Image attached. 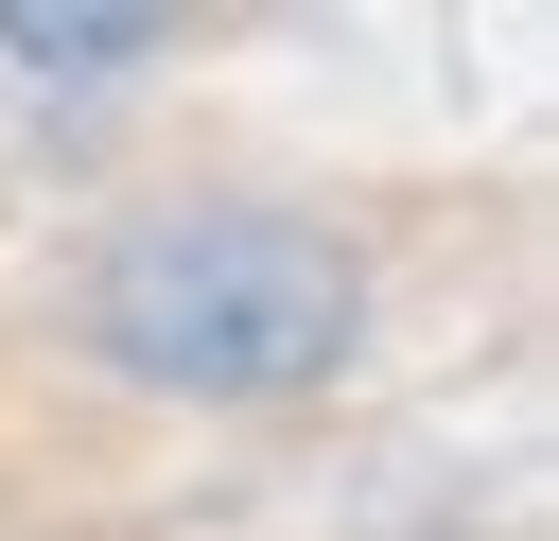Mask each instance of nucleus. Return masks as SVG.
<instances>
[{"label": "nucleus", "instance_id": "nucleus-1", "mask_svg": "<svg viewBox=\"0 0 559 541\" xmlns=\"http://www.w3.org/2000/svg\"><path fill=\"white\" fill-rule=\"evenodd\" d=\"M70 332L157 384V401H297L349 366L367 332V262L314 227V209H245V192H175V209H122L70 279Z\"/></svg>", "mask_w": 559, "mask_h": 541}, {"label": "nucleus", "instance_id": "nucleus-2", "mask_svg": "<svg viewBox=\"0 0 559 541\" xmlns=\"http://www.w3.org/2000/svg\"><path fill=\"white\" fill-rule=\"evenodd\" d=\"M157 35H175L157 0H70V17H52V0H0V52H17V70H140Z\"/></svg>", "mask_w": 559, "mask_h": 541}]
</instances>
